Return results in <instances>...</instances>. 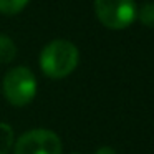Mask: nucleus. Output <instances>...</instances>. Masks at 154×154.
<instances>
[{"label":"nucleus","mask_w":154,"mask_h":154,"mask_svg":"<svg viewBox=\"0 0 154 154\" xmlns=\"http://www.w3.org/2000/svg\"><path fill=\"white\" fill-rule=\"evenodd\" d=\"M78 48L71 42L55 40L48 43L40 53V68L48 78H65L78 65Z\"/></svg>","instance_id":"f257e3e1"},{"label":"nucleus","mask_w":154,"mask_h":154,"mask_svg":"<svg viewBox=\"0 0 154 154\" xmlns=\"http://www.w3.org/2000/svg\"><path fill=\"white\" fill-rule=\"evenodd\" d=\"M2 90L14 106H25L32 103L37 94V80L28 68L17 66L5 75Z\"/></svg>","instance_id":"f03ea898"},{"label":"nucleus","mask_w":154,"mask_h":154,"mask_svg":"<svg viewBox=\"0 0 154 154\" xmlns=\"http://www.w3.org/2000/svg\"><path fill=\"white\" fill-rule=\"evenodd\" d=\"M94 14L104 27L121 30L133 23L136 5L134 0H94Z\"/></svg>","instance_id":"7ed1b4c3"},{"label":"nucleus","mask_w":154,"mask_h":154,"mask_svg":"<svg viewBox=\"0 0 154 154\" xmlns=\"http://www.w3.org/2000/svg\"><path fill=\"white\" fill-rule=\"evenodd\" d=\"M14 154H61V141L53 131L33 129L18 137Z\"/></svg>","instance_id":"20e7f679"},{"label":"nucleus","mask_w":154,"mask_h":154,"mask_svg":"<svg viewBox=\"0 0 154 154\" xmlns=\"http://www.w3.org/2000/svg\"><path fill=\"white\" fill-rule=\"evenodd\" d=\"M17 55L15 43L7 37V35H0V63H8L12 61Z\"/></svg>","instance_id":"39448f33"},{"label":"nucleus","mask_w":154,"mask_h":154,"mask_svg":"<svg viewBox=\"0 0 154 154\" xmlns=\"http://www.w3.org/2000/svg\"><path fill=\"white\" fill-rule=\"evenodd\" d=\"M14 146V131L8 124L0 123V154H8Z\"/></svg>","instance_id":"423d86ee"},{"label":"nucleus","mask_w":154,"mask_h":154,"mask_svg":"<svg viewBox=\"0 0 154 154\" xmlns=\"http://www.w3.org/2000/svg\"><path fill=\"white\" fill-rule=\"evenodd\" d=\"M28 0H0V12L5 15H15L25 8Z\"/></svg>","instance_id":"0eeeda50"},{"label":"nucleus","mask_w":154,"mask_h":154,"mask_svg":"<svg viewBox=\"0 0 154 154\" xmlns=\"http://www.w3.org/2000/svg\"><path fill=\"white\" fill-rule=\"evenodd\" d=\"M137 17H139V20L143 25H146V27H154V4H144L143 7H141L139 14H137Z\"/></svg>","instance_id":"6e6552de"},{"label":"nucleus","mask_w":154,"mask_h":154,"mask_svg":"<svg viewBox=\"0 0 154 154\" xmlns=\"http://www.w3.org/2000/svg\"><path fill=\"white\" fill-rule=\"evenodd\" d=\"M96 154H118L113 147H101V149L96 151Z\"/></svg>","instance_id":"1a4fd4ad"},{"label":"nucleus","mask_w":154,"mask_h":154,"mask_svg":"<svg viewBox=\"0 0 154 154\" xmlns=\"http://www.w3.org/2000/svg\"><path fill=\"white\" fill-rule=\"evenodd\" d=\"M73 154H76V152H73Z\"/></svg>","instance_id":"9d476101"}]
</instances>
